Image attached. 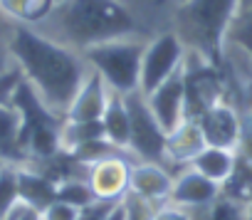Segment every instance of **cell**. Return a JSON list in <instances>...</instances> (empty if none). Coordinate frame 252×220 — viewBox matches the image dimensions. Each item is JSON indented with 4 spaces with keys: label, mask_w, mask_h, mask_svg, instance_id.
<instances>
[{
    "label": "cell",
    "mask_w": 252,
    "mask_h": 220,
    "mask_svg": "<svg viewBox=\"0 0 252 220\" xmlns=\"http://www.w3.org/2000/svg\"><path fill=\"white\" fill-rule=\"evenodd\" d=\"M10 52L15 64L23 69V77L35 87L42 101L67 117V109L89 74V64L84 62L82 52L60 45L37 28L23 23H15Z\"/></svg>",
    "instance_id": "obj_1"
},
{
    "label": "cell",
    "mask_w": 252,
    "mask_h": 220,
    "mask_svg": "<svg viewBox=\"0 0 252 220\" xmlns=\"http://www.w3.org/2000/svg\"><path fill=\"white\" fill-rule=\"evenodd\" d=\"M45 28L55 30L47 32V37L77 52H84L101 42L126 40V37L151 40L144 23L126 5H121L119 0H64L37 30Z\"/></svg>",
    "instance_id": "obj_2"
},
{
    "label": "cell",
    "mask_w": 252,
    "mask_h": 220,
    "mask_svg": "<svg viewBox=\"0 0 252 220\" xmlns=\"http://www.w3.org/2000/svg\"><path fill=\"white\" fill-rule=\"evenodd\" d=\"M240 5V0H183L173 15V32L181 37L186 50L222 67L227 32Z\"/></svg>",
    "instance_id": "obj_3"
},
{
    "label": "cell",
    "mask_w": 252,
    "mask_h": 220,
    "mask_svg": "<svg viewBox=\"0 0 252 220\" xmlns=\"http://www.w3.org/2000/svg\"><path fill=\"white\" fill-rule=\"evenodd\" d=\"M10 104L20 112V119H23L20 146L28 154V163L50 158L57 151H62V129H64L67 117L50 109L25 77L18 84Z\"/></svg>",
    "instance_id": "obj_4"
},
{
    "label": "cell",
    "mask_w": 252,
    "mask_h": 220,
    "mask_svg": "<svg viewBox=\"0 0 252 220\" xmlns=\"http://www.w3.org/2000/svg\"><path fill=\"white\" fill-rule=\"evenodd\" d=\"M149 40L126 37L94 45L82 52L84 62L106 82V87L116 94H131L141 82V60Z\"/></svg>",
    "instance_id": "obj_5"
},
{
    "label": "cell",
    "mask_w": 252,
    "mask_h": 220,
    "mask_svg": "<svg viewBox=\"0 0 252 220\" xmlns=\"http://www.w3.org/2000/svg\"><path fill=\"white\" fill-rule=\"evenodd\" d=\"M183 84H186V119H198L205 109L230 101V89L222 67L210 64L198 52H186L183 60Z\"/></svg>",
    "instance_id": "obj_6"
},
{
    "label": "cell",
    "mask_w": 252,
    "mask_h": 220,
    "mask_svg": "<svg viewBox=\"0 0 252 220\" xmlns=\"http://www.w3.org/2000/svg\"><path fill=\"white\" fill-rule=\"evenodd\" d=\"M126 109H129V122H131V139H129V151L136 156V161L144 163H158L168 168L166 158V141L168 134L154 117L149 99L136 89L131 94H124Z\"/></svg>",
    "instance_id": "obj_7"
},
{
    "label": "cell",
    "mask_w": 252,
    "mask_h": 220,
    "mask_svg": "<svg viewBox=\"0 0 252 220\" xmlns=\"http://www.w3.org/2000/svg\"><path fill=\"white\" fill-rule=\"evenodd\" d=\"M186 45L181 42V37L168 30L161 32L156 37H151L146 42L144 50V60H141V82H139V92L144 96H149L154 89H158L168 77H173L186 60Z\"/></svg>",
    "instance_id": "obj_8"
},
{
    "label": "cell",
    "mask_w": 252,
    "mask_h": 220,
    "mask_svg": "<svg viewBox=\"0 0 252 220\" xmlns=\"http://www.w3.org/2000/svg\"><path fill=\"white\" fill-rule=\"evenodd\" d=\"M139 163L134 156H109L89 163L87 181L96 195V200L121 203L131 188V168Z\"/></svg>",
    "instance_id": "obj_9"
},
{
    "label": "cell",
    "mask_w": 252,
    "mask_h": 220,
    "mask_svg": "<svg viewBox=\"0 0 252 220\" xmlns=\"http://www.w3.org/2000/svg\"><path fill=\"white\" fill-rule=\"evenodd\" d=\"M205 144L208 146H220V149H240V139H242V117L240 112L230 104V101H220L195 119Z\"/></svg>",
    "instance_id": "obj_10"
},
{
    "label": "cell",
    "mask_w": 252,
    "mask_h": 220,
    "mask_svg": "<svg viewBox=\"0 0 252 220\" xmlns=\"http://www.w3.org/2000/svg\"><path fill=\"white\" fill-rule=\"evenodd\" d=\"M149 106L154 117L158 119V124L166 129V134H171L173 129H178L186 122V84H183V67L168 77L158 89H154L149 96Z\"/></svg>",
    "instance_id": "obj_11"
},
{
    "label": "cell",
    "mask_w": 252,
    "mask_h": 220,
    "mask_svg": "<svg viewBox=\"0 0 252 220\" xmlns=\"http://www.w3.org/2000/svg\"><path fill=\"white\" fill-rule=\"evenodd\" d=\"M220 193H222L220 183L200 176L198 171H193L188 166L186 171H181L176 176L168 203L178 205L183 210H200V208H208L210 203H215L220 198Z\"/></svg>",
    "instance_id": "obj_12"
},
{
    "label": "cell",
    "mask_w": 252,
    "mask_h": 220,
    "mask_svg": "<svg viewBox=\"0 0 252 220\" xmlns=\"http://www.w3.org/2000/svg\"><path fill=\"white\" fill-rule=\"evenodd\" d=\"M205 136L198 126L195 119H186L178 129H173L168 134L166 141V158H168V171L173 176H178L181 171H186L190 166V161L205 149Z\"/></svg>",
    "instance_id": "obj_13"
},
{
    "label": "cell",
    "mask_w": 252,
    "mask_h": 220,
    "mask_svg": "<svg viewBox=\"0 0 252 220\" xmlns=\"http://www.w3.org/2000/svg\"><path fill=\"white\" fill-rule=\"evenodd\" d=\"M111 89L106 87V82L89 67V74L84 77L72 106L67 109V122H99L106 101H109Z\"/></svg>",
    "instance_id": "obj_14"
},
{
    "label": "cell",
    "mask_w": 252,
    "mask_h": 220,
    "mask_svg": "<svg viewBox=\"0 0 252 220\" xmlns=\"http://www.w3.org/2000/svg\"><path fill=\"white\" fill-rule=\"evenodd\" d=\"M173 181H176V176L166 166L139 161L131 168V188L129 190L156 203V205H166L171 198V190H173Z\"/></svg>",
    "instance_id": "obj_15"
},
{
    "label": "cell",
    "mask_w": 252,
    "mask_h": 220,
    "mask_svg": "<svg viewBox=\"0 0 252 220\" xmlns=\"http://www.w3.org/2000/svg\"><path fill=\"white\" fill-rule=\"evenodd\" d=\"M18 183H20V203L42 213L47 205L57 200V183L42 176L30 166H18Z\"/></svg>",
    "instance_id": "obj_16"
},
{
    "label": "cell",
    "mask_w": 252,
    "mask_h": 220,
    "mask_svg": "<svg viewBox=\"0 0 252 220\" xmlns=\"http://www.w3.org/2000/svg\"><path fill=\"white\" fill-rule=\"evenodd\" d=\"M20 112L13 104L0 106V161L13 166H28V154L20 146Z\"/></svg>",
    "instance_id": "obj_17"
},
{
    "label": "cell",
    "mask_w": 252,
    "mask_h": 220,
    "mask_svg": "<svg viewBox=\"0 0 252 220\" xmlns=\"http://www.w3.org/2000/svg\"><path fill=\"white\" fill-rule=\"evenodd\" d=\"M101 126H104V136L106 141H111L119 149L129 151V139H131V122H129V109H126V99L124 94L111 92L106 109L101 114Z\"/></svg>",
    "instance_id": "obj_18"
},
{
    "label": "cell",
    "mask_w": 252,
    "mask_h": 220,
    "mask_svg": "<svg viewBox=\"0 0 252 220\" xmlns=\"http://www.w3.org/2000/svg\"><path fill=\"white\" fill-rule=\"evenodd\" d=\"M237 166V151L232 149H220V146H205L193 161H190V168L198 171L200 176L215 181V183H225L232 171Z\"/></svg>",
    "instance_id": "obj_19"
},
{
    "label": "cell",
    "mask_w": 252,
    "mask_h": 220,
    "mask_svg": "<svg viewBox=\"0 0 252 220\" xmlns=\"http://www.w3.org/2000/svg\"><path fill=\"white\" fill-rule=\"evenodd\" d=\"M96 139H106L101 119L99 122H64V129H62V149L64 151H77L79 146L92 144Z\"/></svg>",
    "instance_id": "obj_20"
},
{
    "label": "cell",
    "mask_w": 252,
    "mask_h": 220,
    "mask_svg": "<svg viewBox=\"0 0 252 220\" xmlns=\"http://www.w3.org/2000/svg\"><path fill=\"white\" fill-rule=\"evenodd\" d=\"M20 205V183H18V166L3 163L0 168V220Z\"/></svg>",
    "instance_id": "obj_21"
},
{
    "label": "cell",
    "mask_w": 252,
    "mask_h": 220,
    "mask_svg": "<svg viewBox=\"0 0 252 220\" xmlns=\"http://www.w3.org/2000/svg\"><path fill=\"white\" fill-rule=\"evenodd\" d=\"M57 200L69 203V205L82 210V208L96 203V195H94L87 178H67V181L57 183Z\"/></svg>",
    "instance_id": "obj_22"
},
{
    "label": "cell",
    "mask_w": 252,
    "mask_h": 220,
    "mask_svg": "<svg viewBox=\"0 0 252 220\" xmlns=\"http://www.w3.org/2000/svg\"><path fill=\"white\" fill-rule=\"evenodd\" d=\"M190 215L195 220H245V205H240L220 193V198L215 203H210L208 208H200V210H190Z\"/></svg>",
    "instance_id": "obj_23"
},
{
    "label": "cell",
    "mask_w": 252,
    "mask_h": 220,
    "mask_svg": "<svg viewBox=\"0 0 252 220\" xmlns=\"http://www.w3.org/2000/svg\"><path fill=\"white\" fill-rule=\"evenodd\" d=\"M227 45L240 47V50L252 60V5L240 8L237 18H235V20H232V25H230Z\"/></svg>",
    "instance_id": "obj_24"
},
{
    "label": "cell",
    "mask_w": 252,
    "mask_h": 220,
    "mask_svg": "<svg viewBox=\"0 0 252 220\" xmlns=\"http://www.w3.org/2000/svg\"><path fill=\"white\" fill-rule=\"evenodd\" d=\"M121 205H124L126 220H156V213L161 208V205H156V203H151V200H146V198H141L131 190L124 195Z\"/></svg>",
    "instance_id": "obj_25"
},
{
    "label": "cell",
    "mask_w": 252,
    "mask_h": 220,
    "mask_svg": "<svg viewBox=\"0 0 252 220\" xmlns=\"http://www.w3.org/2000/svg\"><path fill=\"white\" fill-rule=\"evenodd\" d=\"M13 30H15V20L0 10V72H8L10 67H15V60L10 52Z\"/></svg>",
    "instance_id": "obj_26"
},
{
    "label": "cell",
    "mask_w": 252,
    "mask_h": 220,
    "mask_svg": "<svg viewBox=\"0 0 252 220\" xmlns=\"http://www.w3.org/2000/svg\"><path fill=\"white\" fill-rule=\"evenodd\" d=\"M20 82H23V69L18 64L10 67L8 72H0V106L13 101V94H15Z\"/></svg>",
    "instance_id": "obj_27"
},
{
    "label": "cell",
    "mask_w": 252,
    "mask_h": 220,
    "mask_svg": "<svg viewBox=\"0 0 252 220\" xmlns=\"http://www.w3.org/2000/svg\"><path fill=\"white\" fill-rule=\"evenodd\" d=\"M42 220H77L79 218V208L69 205V203H62V200H55L52 205H47L42 213H40Z\"/></svg>",
    "instance_id": "obj_28"
},
{
    "label": "cell",
    "mask_w": 252,
    "mask_h": 220,
    "mask_svg": "<svg viewBox=\"0 0 252 220\" xmlns=\"http://www.w3.org/2000/svg\"><path fill=\"white\" fill-rule=\"evenodd\" d=\"M114 205H116V203H109V200H96V203H92V205L82 208L77 220H104Z\"/></svg>",
    "instance_id": "obj_29"
},
{
    "label": "cell",
    "mask_w": 252,
    "mask_h": 220,
    "mask_svg": "<svg viewBox=\"0 0 252 220\" xmlns=\"http://www.w3.org/2000/svg\"><path fill=\"white\" fill-rule=\"evenodd\" d=\"M156 220H195V218H193L188 210H183V208H178V205L166 203V205H161V208H158Z\"/></svg>",
    "instance_id": "obj_30"
},
{
    "label": "cell",
    "mask_w": 252,
    "mask_h": 220,
    "mask_svg": "<svg viewBox=\"0 0 252 220\" xmlns=\"http://www.w3.org/2000/svg\"><path fill=\"white\" fill-rule=\"evenodd\" d=\"M104 220H126V213H124V205L121 203H116L111 210H109V215L104 218Z\"/></svg>",
    "instance_id": "obj_31"
},
{
    "label": "cell",
    "mask_w": 252,
    "mask_h": 220,
    "mask_svg": "<svg viewBox=\"0 0 252 220\" xmlns=\"http://www.w3.org/2000/svg\"><path fill=\"white\" fill-rule=\"evenodd\" d=\"M18 220H42V218H40V213H37L35 208H28V205H23V210H20Z\"/></svg>",
    "instance_id": "obj_32"
},
{
    "label": "cell",
    "mask_w": 252,
    "mask_h": 220,
    "mask_svg": "<svg viewBox=\"0 0 252 220\" xmlns=\"http://www.w3.org/2000/svg\"><path fill=\"white\" fill-rule=\"evenodd\" d=\"M245 220H252V193H250V198L245 203Z\"/></svg>",
    "instance_id": "obj_33"
},
{
    "label": "cell",
    "mask_w": 252,
    "mask_h": 220,
    "mask_svg": "<svg viewBox=\"0 0 252 220\" xmlns=\"http://www.w3.org/2000/svg\"><path fill=\"white\" fill-rule=\"evenodd\" d=\"M20 210H23V203H20V205H18V208H15L13 213H8V215H5L3 220H18V215H20Z\"/></svg>",
    "instance_id": "obj_34"
},
{
    "label": "cell",
    "mask_w": 252,
    "mask_h": 220,
    "mask_svg": "<svg viewBox=\"0 0 252 220\" xmlns=\"http://www.w3.org/2000/svg\"><path fill=\"white\" fill-rule=\"evenodd\" d=\"M240 3H242L240 8H247V5H252V0H240Z\"/></svg>",
    "instance_id": "obj_35"
},
{
    "label": "cell",
    "mask_w": 252,
    "mask_h": 220,
    "mask_svg": "<svg viewBox=\"0 0 252 220\" xmlns=\"http://www.w3.org/2000/svg\"><path fill=\"white\" fill-rule=\"evenodd\" d=\"M60 3H64V0H57V5H60Z\"/></svg>",
    "instance_id": "obj_36"
},
{
    "label": "cell",
    "mask_w": 252,
    "mask_h": 220,
    "mask_svg": "<svg viewBox=\"0 0 252 220\" xmlns=\"http://www.w3.org/2000/svg\"><path fill=\"white\" fill-rule=\"evenodd\" d=\"M0 168H3V161H0Z\"/></svg>",
    "instance_id": "obj_37"
},
{
    "label": "cell",
    "mask_w": 252,
    "mask_h": 220,
    "mask_svg": "<svg viewBox=\"0 0 252 220\" xmlns=\"http://www.w3.org/2000/svg\"><path fill=\"white\" fill-rule=\"evenodd\" d=\"M178 3H183V0H178Z\"/></svg>",
    "instance_id": "obj_38"
}]
</instances>
